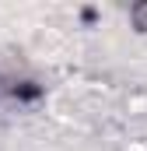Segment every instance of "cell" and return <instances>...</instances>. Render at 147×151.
<instances>
[{
    "label": "cell",
    "instance_id": "cell-1",
    "mask_svg": "<svg viewBox=\"0 0 147 151\" xmlns=\"http://www.w3.org/2000/svg\"><path fill=\"white\" fill-rule=\"evenodd\" d=\"M0 95L7 102H18V106H35L46 95V84L25 74H7V77H0Z\"/></svg>",
    "mask_w": 147,
    "mask_h": 151
}]
</instances>
